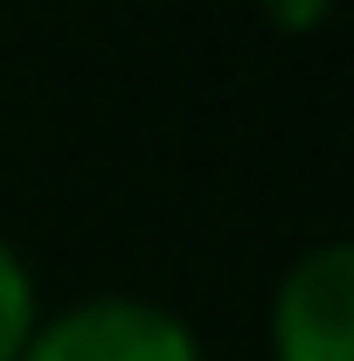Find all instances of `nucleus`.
I'll return each instance as SVG.
<instances>
[{"label": "nucleus", "instance_id": "nucleus-2", "mask_svg": "<svg viewBox=\"0 0 354 361\" xmlns=\"http://www.w3.org/2000/svg\"><path fill=\"white\" fill-rule=\"evenodd\" d=\"M271 355L278 361H354V250L348 243H312L278 278Z\"/></svg>", "mask_w": 354, "mask_h": 361}, {"label": "nucleus", "instance_id": "nucleus-1", "mask_svg": "<svg viewBox=\"0 0 354 361\" xmlns=\"http://www.w3.org/2000/svg\"><path fill=\"white\" fill-rule=\"evenodd\" d=\"M21 361H202V341L160 299L97 292L56 319H35Z\"/></svg>", "mask_w": 354, "mask_h": 361}, {"label": "nucleus", "instance_id": "nucleus-4", "mask_svg": "<svg viewBox=\"0 0 354 361\" xmlns=\"http://www.w3.org/2000/svg\"><path fill=\"white\" fill-rule=\"evenodd\" d=\"M326 7H334V0H264V14L278 21V28H319Z\"/></svg>", "mask_w": 354, "mask_h": 361}, {"label": "nucleus", "instance_id": "nucleus-3", "mask_svg": "<svg viewBox=\"0 0 354 361\" xmlns=\"http://www.w3.org/2000/svg\"><path fill=\"white\" fill-rule=\"evenodd\" d=\"M35 334V278L21 264V250L0 236V361H21Z\"/></svg>", "mask_w": 354, "mask_h": 361}]
</instances>
